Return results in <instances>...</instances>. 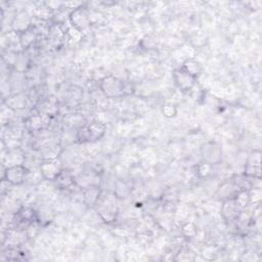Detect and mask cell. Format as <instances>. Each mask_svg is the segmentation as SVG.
<instances>
[{
	"label": "cell",
	"instance_id": "obj_7",
	"mask_svg": "<svg viewBox=\"0 0 262 262\" xmlns=\"http://www.w3.org/2000/svg\"><path fill=\"white\" fill-rule=\"evenodd\" d=\"M40 172L44 179L49 181H55V179L62 172V168L58 160L46 159L40 165Z\"/></svg>",
	"mask_w": 262,
	"mask_h": 262
},
{
	"label": "cell",
	"instance_id": "obj_15",
	"mask_svg": "<svg viewBox=\"0 0 262 262\" xmlns=\"http://www.w3.org/2000/svg\"><path fill=\"white\" fill-rule=\"evenodd\" d=\"M234 200L237 203V205L240 207V209L244 210L249 204H251L249 190L248 189H239L234 196Z\"/></svg>",
	"mask_w": 262,
	"mask_h": 262
},
{
	"label": "cell",
	"instance_id": "obj_9",
	"mask_svg": "<svg viewBox=\"0 0 262 262\" xmlns=\"http://www.w3.org/2000/svg\"><path fill=\"white\" fill-rule=\"evenodd\" d=\"M12 27L14 29V32L18 33L20 35L33 27L32 19L27 12H25V11L20 12L13 19Z\"/></svg>",
	"mask_w": 262,
	"mask_h": 262
},
{
	"label": "cell",
	"instance_id": "obj_14",
	"mask_svg": "<svg viewBox=\"0 0 262 262\" xmlns=\"http://www.w3.org/2000/svg\"><path fill=\"white\" fill-rule=\"evenodd\" d=\"M19 40H20V44L24 50L30 49L33 46L34 42L37 40V32L32 27L31 29L27 30L26 32L20 34Z\"/></svg>",
	"mask_w": 262,
	"mask_h": 262
},
{
	"label": "cell",
	"instance_id": "obj_2",
	"mask_svg": "<svg viewBox=\"0 0 262 262\" xmlns=\"http://www.w3.org/2000/svg\"><path fill=\"white\" fill-rule=\"evenodd\" d=\"M100 89L105 96L114 99L119 97L125 92V85L122 80L113 75H108L100 81Z\"/></svg>",
	"mask_w": 262,
	"mask_h": 262
},
{
	"label": "cell",
	"instance_id": "obj_17",
	"mask_svg": "<svg viewBox=\"0 0 262 262\" xmlns=\"http://www.w3.org/2000/svg\"><path fill=\"white\" fill-rule=\"evenodd\" d=\"M213 171V166L206 163V162H200L194 166V174L199 178H207L211 175Z\"/></svg>",
	"mask_w": 262,
	"mask_h": 262
},
{
	"label": "cell",
	"instance_id": "obj_4",
	"mask_svg": "<svg viewBox=\"0 0 262 262\" xmlns=\"http://www.w3.org/2000/svg\"><path fill=\"white\" fill-rule=\"evenodd\" d=\"M202 161L210 165H217L221 162L222 159V148L216 142H207L205 143L200 150Z\"/></svg>",
	"mask_w": 262,
	"mask_h": 262
},
{
	"label": "cell",
	"instance_id": "obj_18",
	"mask_svg": "<svg viewBox=\"0 0 262 262\" xmlns=\"http://www.w3.org/2000/svg\"><path fill=\"white\" fill-rule=\"evenodd\" d=\"M181 235L184 239H188V240H191V239H194L196 236H198V227H196V225L193 223V222H185L181 225Z\"/></svg>",
	"mask_w": 262,
	"mask_h": 262
},
{
	"label": "cell",
	"instance_id": "obj_1",
	"mask_svg": "<svg viewBox=\"0 0 262 262\" xmlns=\"http://www.w3.org/2000/svg\"><path fill=\"white\" fill-rule=\"evenodd\" d=\"M106 131L107 126L104 123L92 122L91 124L80 127L76 134V138L81 144L94 143L104 138Z\"/></svg>",
	"mask_w": 262,
	"mask_h": 262
},
{
	"label": "cell",
	"instance_id": "obj_10",
	"mask_svg": "<svg viewBox=\"0 0 262 262\" xmlns=\"http://www.w3.org/2000/svg\"><path fill=\"white\" fill-rule=\"evenodd\" d=\"M102 191L99 185H89L86 187H83L82 194L84 203L89 207H95L97 202L100 201L102 196Z\"/></svg>",
	"mask_w": 262,
	"mask_h": 262
},
{
	"label": "cell",
	"instance_id": "obj_6",
	"mask_svg": "<svg viewBox=\"0 0 262 262\" xmlns=\"http://www.w3.org/2000/svg\"><path fill=\"white\" fill-rule=\"evenodd\" d=\"M173 81L175 86L184 93L191 91L196 84V78L190 76L182 69H178L173 72Z\"/></svg>",
	"mask_w": 262,
	"mask_h": 262
},
{
	"label": "cell",
	"instance_id": "obj_16",
	"mask_svg": "<svg viewBox=\"0 0 262 262\" xmlns=\"http://www.w3.org/2000/svg\"><path fill=\"white\" fill-rule=\"evenodd\" d=\"M14 68L18 73L24 74L30 68V58H29V56H27L23 52H19L18 58L16 60Z\"/></svg>",
	"mask_w": 262,
	"mask_h": 262
},
{
	"label": "cell",
	"instance_id": "obj_13",
	"mask_svg": "<svg viewBox=\"0 0 262 262\" xmlns=\"http://www.w3.org/2000/svg\"><path fill=\"white\" fill-rule=\"evenodd\" d=\"M181 69L194 78H198V76H200L203 71V67H202L201 62L195 59H191V58L186 59L182 63Z\"/></svg>",
	"mask_w": 262,
	"mask_h": 262
},
{
	"label": "cell",
	"instance_id": "obj_12",
	"mask_svg": "<svg viewBox=\"0 0 262 262\" xmlns=\"http://www.w3.org/2000/svg\"><path fill=\"white\" fill-rule=\"evenodd\" d=\"M27 102H28L27 97L20 92L14 93V94L8 96V99L6 100L8 109L12 110L13 112H19V111L24 110L27 106Z\"/></svg>",
	"mask_w": 262,
	"mask_h": 262
},
{
	"label": "cell",
	"instance_id": "obj_11",
	"mask_svg": "<svg viewBox=\"0 0 262 262\" xmlns=\"http://www.w3.org/2000/svg\"><path fill=\"white\" fill-rule=\"evenodd\" d=\"M242 211L243 210L240 209V207L235 202L234 198L223 201V205H222V208H221V213L226 220L234 221L235 219H237L239 217V215Z\"/></svg>",
	"mask_w": 262,
	"mask_h": 262
},
{
	"label": "cell",
	"instance_id": "obj_5",
	"mask_svg": "<svg viewBox=\"0 0 262 262\" xmlns=\"http://www.w3.org/2000/svg\"><path fill=\"white\" fill-rule=\"evenodd\" d=\"M29 174V169L25 165H16L8 167L4 172V181L12 185H21L25 182Z\"/></svg>",
	"mask_w": 262,
	"mask_h": 262
},
{
	"label": "cell",
	"instance_id": "obj_19",
	"mask_svg": "<svg viewBox=\"0 0 262 262\" xmlns=\"http://www.w3.org/2000/svg\"><path fill=\"white\" fill-rule=\"evenodd\" d=\"M55 182L60 188H66L74 183V178H72L69 174H64V172L62 171L60 175L55 179Z\"/></svg>",
	"mask_w": 262,
	"mask_h": 262
},
{
	"label": "cell",
	"instance_id": "obj_3",
	"mask_svg": "<svg viewBox=\"0 0 262 262\" xmlns=\"http://www.w3.org/2000/svg\"><path fill=\"white\" fill-rule=\"evenodd\" d=\"M72 27L79 33H83L90 28L91 17L88 10L84 7L75 8L69 15Z\"/></svg>",
	"mask_w": 262,
	"mask_h": 262
},
{
	"label": "cell",
	"instance_id": "obj_20",
	"mask_svg": "<svg viewBox=\"0 0 262 262\" xmlns=\"http://www.w3.org/2000/svg\"><path fill=\"white\" fill-rule=\"evenodd\" d=\"M162 113L163 115L168 118H174L177 115V108L175 105L171 104V103H166L163 107H162Z\"/></svg>",
	"mask_w": 262,
	"mask_h": 262
},
{
	"label": "cell",
	"instance_id": "obj_8",
	"mask_svg": "<svg viewBox=\"0 0 262 262\" xmlns=\"http://www.w3.org/2000/svg\"><path fill=\"white\" fill-rule=\"evenodd\" d=\"M260 151H254L247 159L245 166V175L248 178H260Z\"/></svg>",
	"mask_w": 262,
	"mask_h": 262
}]
</instances>
